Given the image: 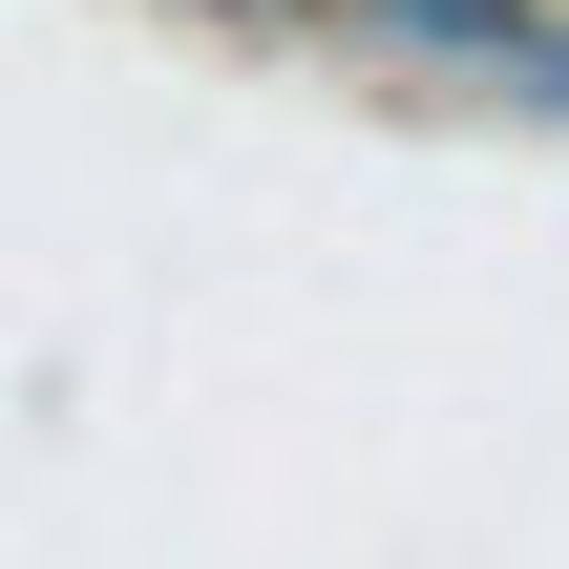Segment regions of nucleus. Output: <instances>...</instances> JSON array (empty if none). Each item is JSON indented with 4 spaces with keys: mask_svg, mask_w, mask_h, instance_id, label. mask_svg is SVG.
I'll list each match as a JSON object with an SVG mask.
<instances>
[{
    "mask_svg": "<svg viewBox=\"0 0 569 569\" xmlns=\"http://www.w3.org/2000/svg\"><path fill=\"white\" fill-rule=\"evenodd\" d=\"M359 21H380V42H443V63H486V42H507L528 0H359Z\"/></svg>",
    "mask_w": 569,
    "mask_h": 569,
    "instance_id": "obj_1",
    "label": "nucleus"
}]
</instances>
